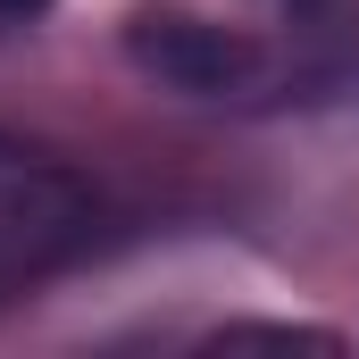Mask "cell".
<instances>
[{"label": "cell", "instance_id": "cell-1", "mask_svg": "<svg viewBox=\"0 0 359 359\" xmlns=\"http://www.w3.org/2000/svg\"><path fill=\"white\" fill-rule=\"evenodd\" d=\"M92 243V192L59 159L0 142V301L59 276Z\"/></svg>", "mask_w": 359, "mask_h": 359}, {"label": "cell", "instance_id": "cell-2", "mask_svg": "<svg viewBox=\"0 0 359 359\" xmlns=\"http://www.w3.org/2000/svg\"><path fill=\"white\" fill-rule=\"evenodd\" d=\"M126 59L142 76H159L184 100H234V92H259L268 76V50L234 25H209L192 8H134L126 17Z\"/></svg>", "mask_w": 359, "mask_h": 359}, {"label": "cell", "instance_id": "cell-3", "mask_svg": "<svg viewBox=\"0 0 359 359\" xmlns=\"http://www.w3.org/2000/svg\"><path fill=\"white\" fill-rule=\"evenodd\" d=\"M34 8H50V0H0V17H34Z\"/></svg>", "mask_w": 359, "mask_h": 359}]
</instances>
